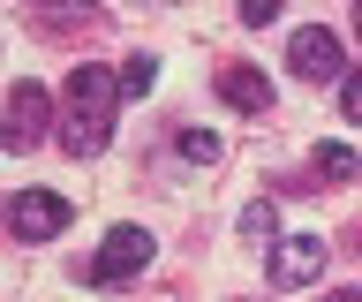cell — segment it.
Segmentation results:
<instances>
[{"label":"cell","mask_w":362,"mask_h":302,"mask_svg":"<svg viewBox=\"0 0 362 302\" xmlns=\"http://www.w3.org/2000/svg\"><path fill=\"white\" fill-rule=\"evenodd\" d=\"M121 98H129V83H121V69H106V61H83V69L68 76V106H61V151L68 159H98L113 144Z\"/></svg>","instance_id":"cell-1"},{"label":"cell","mask_w":362,"mask_h":302,"mask_svg":"<svg viewBox=\"0 0 362 302\" xmlns=\"http://www.w3.org/2000/svg\"><path fill=\"white\" fill-rule=\"evenodd\" d=\"M325 265H332V250H325L317 234H279L272 257H264V279L279 287V295H302V287L325 279Z\"/></svg>","instance_id":"cell-2"},{"label":"cell","mask_w":362,"mask_h":302,"mask_svg":"<svg viewBox=\"0 0 362 302\" xmlns=\"http://www.w3.org/2000/svg\"><path fill=\"white\" fill-rule=\"evenodd\" d=\"M151 250H158V242L144 227H106V242H98V257L83 265V279H90V287H129V279L151 265Z\"/></svg>","instance_id":"cell-3"},{"label":"cell","mask_w":362,"mask_h":302,"mask_svg":"<svg viewBox=\"0 0 362 302\" xmlns=\"http://www.w3.org/2000/svg\"><path fill=\"white\" fill-rule=\"evenodd\" d=\"M68 219H76V211H68L61 189H16V197H8V234H16V242H61Z\"/></svg>","instance_id":"cell-4"},{"label":"cell","mask_w":362,"mask_h":302,"mask_svg":"<svg viewBox=\"0 0 362 302\" xmlns=\"http://www.w3.org/2000/svg\"><path fill=\"white\" fill-rule=\"evenodd\" d=\"M287 76L294 83H339V76H347V61H339V38L325 23H302L287 38Z\"/></svg>","instance_id":"cell-5"},{"label":"cell","mask_w":362,"mask_h":302,"mask_svg":"<svg viewBox=\"0 0 362 302\" xmlns=\"http://www.w3.org/2000/svg\"><path fill=\"white\" fill-rule=\"evenodd\" d=\"M45 129H53V91H45V83H16V91H8V129H0V144H8V151H38Z\"/></svg>","instance_id":"cell-6"},{"label":"cell","mask_w":362,"mask_h":302,"mask_svg":"<svg viewBox=\"0 0 362 302\" xmlns=\"http://www.w3.org/2000/svg\"><path fill=\"white\" fill-rule=\"evenodd\" d=\"M219 98L234 106V114H264V106H272V83L242 61V69H219Z\"/></svg>","instance_id":"cell-7"},{"label":"cell","mask_w":362,"mask_h":302,"mask_svg":"<svg viewBox=\"0 0 362 302\" xmlns=\"http://www.w3.org/2000/svg\"><path fill=\"white\" fill-rule=\"evenodd\" d=\"M310 174H317V189L362 182V151H355V144H317V151H310Z\"/></svg>","instance_id":"cell-8"},{"label":"cell","mask_w":362,"mask_h":302,"mask_svg":"<svg viewBox=\"0 0 362 302\" xmlns=\"http://www.w3.org/2000/svg\"><path fill=\"white\" fill-rule=\"evenodd\" d=\"M242 234L272 250V242H279V204H272V197H249V204H242Z\"/></svg>","instance_id":"cell-9"},{"label":"cell","mask_w":362,"mask_h":302,"mask_svg":"<svg viewBox=\"0 0 362 302\" xmlns=\"http://www.w3.org/2000/svg\"><path fill=\"white\" fill-rule=\"evenodd\" d=\"M30 23H38V30H83L90 8H76V0H38V8H30Z\"/></svg>","instance_id":"cell-10"},{"label":"cell","mask_w":362,"mask_h":302,"mask_svg":"<svg viewBox=\"0 0 362 302\" xmlns=\"http://www.w3.org/2000/svg\"><path fill=\"white\" fill-rule=\"evenodd\" d=\"M174 151H181L189 166H219V151H226V144L211 137V129H181V137H174Z\"/></svg>","instance_id":"cell-11"},{"label":"cell","mask_w":362,"mask_h":302,"mask_svg":"<svg viewBox=\"0 0 362 302\" xmlns=\"http://www.w3.org/2000/svg\"><path fill=\"white\" fill-rule=\"evenodd\" d=\"M121 83H129V98H144V91L158 83V61H151V53H129V69H121Z\"/></svg>","instance_id":"cell-12"},{"label":"cell","mask_w":362,"mask_h":302,"mask_svg":"<svg viewBox=\"0 0 362 302\" xmlns=\"http://www.w3.org/2000/svg\"><path fill=\"white\" fill-rule=\"evenodd\" d=\"M339 106H347V121H362V69L339 76Z\"/></svg>","instance_id":"cell-13"},{"label":"cell","mask_w":362,"mask_h":302,"mask_svg":"<svg viewBox=\"0 0 362 302\" xmlns=\"http://www.w3.org/2000/svg\"><path fill=\"white\" fill-rule=\"evenodd\" d=\"M234 8H242V23H272L279 16V0H234Z\"/></svg>","instance_id":"cell-14"},{"label":"cell","mask_w":362,"mask_h":302,"mask_svg":"<svg viewBox=\"0 0 362 302\" xmlns=\"http://www.w3.org/2000/svg\"><path fill=\"white\" fill-rule=\"evenodd\" d=\"M355 38H362V0H355Z\"/></svg>","instance_id":"cell-15"},{"label":"cell","mask_w":362,"mask_h":302,"mask_svg":"<svg viewBox=\"0 0 362 302\" xmlns=\"http://www.w3.org/2000/svg\"><path fill=\"white\" fill-rule=\"evenodd\" d=\"M151 8H158V0H151Z\"/></svg>","instance_id":"cell-16"}]
</instances>
